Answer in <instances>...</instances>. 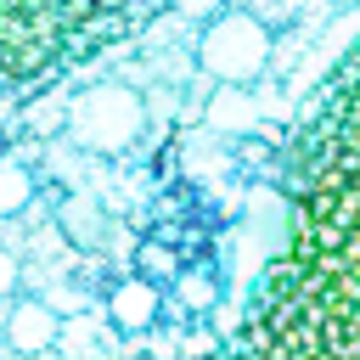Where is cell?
<instances>
[{"mask_svg":"<svg viewBox=\"0 0 360 360\" xmlns=\"http://www.w3.org/2000/svg\"><path fill=\"white\" fill-rule=\"evenodd\" d=\"M231 349L360 354V39L298 124L281 231Z\"/></svg>","mask_w":360,"mask_h":360,"instance_id":"6da1fadb","label":"cell"},{"mask_svg":"<svg viewBox=\"0 0 360 360\" xmlns=\"http://www.w3.org/2000/svg\"><path fill=\"white\" fill-rule=\"evenodd\" d=\"M158 0H0V84H34L124 34Z\"/></svg>","mask_w":360,"mask_h":360,"instance_id":"7a4b0ae2","label":"cell"},{"mask_svg":"<svg viewBox=\"0 0 360 360\" xmlns=\"http://www.w3.org/2000/svg\"><path fill=\"white\" fill-rule=\"evenodd\" d=\"M270 51H276V28L248 6L214 11L197 34V68L214 84H259V73L270 68Z\"/></svg>","mask_w":360,"mask_h":360,"instance_id":"3957f363","label":"cell"},{"mask_svg":"<svg viewBox=\"0 0 360 360\" xmlns=\"http://www.w3.org/2000/svg\"><path fill=\"white\" fill-rule=\"evenodd\" d=\"M68 135L84 152H96V158H124L146 135V101H141V90H129L118 79L73 90L68 96Z\"/></svg>","mask_w":360,"mask_h":360,"instance_id":"277c9868","label":"cell"},{"mask_svg":"<svg viewBox=\"0 0 360 360\" xmlns=\"http://www.w3.org/2000/svg\"><path fill=\"white\" fill-rule=\"evenodd\" d=\"M101 315H107L112 332H124V338H141L146 326H158V315H163V287H158V276H146V270L118 276V281L107 287V298H101Z\"/></svg>","mask_w":360,"mask_h":360,"instance_id":"5b68a950","label":"cell"},{"mask_svg":"<svg viewBox=\"0 0 360 360\" xmlns=\"http://www.w3.org/2000/svg\"><path fill=\"white\" fill-rule=\"evenodd\" d=\"M0 332H6V349H17V354H51V349H62V315L45 298H34V292L6 298Z\"/></svg>","mask_w":360,"mask_h":360,"instance_id":"8992f818","label":"cell"},{"mask_svg":"<svg viewBox=\"0 0 360 360\" xmlns=\"http://www.w3.org/2000/svg\"><path fill=\"white\" fill-rule=\"evenodd\" d=\"M219 135H248L259 124V101H253V84H219L208 96V112H202Z\"/></svg>","mask_w":360,"mask_h":360,"instance_id":"52a82bcc","label":"cell"},{"mask_svg":"<svg viewBox=\"0 0 360 360\" xmlns=\"http://www.w3.org/2000/svg\"><path fill=\"white\" fill-rule=\"evenodd\" d=\"M219 281H214V270H186L180 264V276H174V304H180V315H214L219 309Z\"/></svg>","mask_w":360,"mask_h":360,"instance_id":"ba28073f","label":"cell"},{"mask_svg":"<svg viewBox=\"0 0 360 360\" xmlns=\"http://www.w3.org/2000/svg\"><path fill=\"white\" fill-rule=\"evenodd\" d=\"M34 202V174L17 158H0V219H17Z\"/></svg>","mask_w":360,"mask_h":360,"instance_id":"9c48e42d","label":"cell"},{"mask_svg":"<svg viewBox=\"0 0 360 360\" xmlns=\"http://www.w3.org/2000/svg\"><path fill=\"white\" fill-rule=\"evenodd\" d=\"M62 225H68V236H73V242H96V231H101V214H96V202H84V197H68V202H62Z\"/></svg>","mask_w":360,"mask_h":360,"instance_id":"30bf717a","label":"cell"},{"mask_svg":"<svg viewBox=\"0 0 360 360\" xmlns=\"http://www.w3.org/2000/svg\"><path fill=\"white\" fill-rule=\"evenodd\" d=\"M135 270H146V276H180V253L163 248V242H141L135 248Z\"/></svg>","mask_w":360,"mask_h":360,"instance_id":"8fae6325","label":"cell"},{"mask_svg":"<svg viewBox=\"0 0 360 360\" xmlns=\"http://www.w3.org/2000/svg\"><path fill=\"white\" fill-rule=\"evenodd\" d=\"M17 292H22V259L0 242V304H6V298H17Z\"/></svg>","mask_w":360,"mask_h":360,"instance_id":"7c38bea8","label":"cell"},{"mask_svg":"<svg viewBox=\"0 0 360 360\" xmlns=\"http://www.w3.org/2000/svg\"><path fill=\"white\" fill-rule=\"evenodd\" d=\"M180 17H197V22H208L214 11H225V0H169Z\"/></svg>","mask_w":360,"mask_h":360,"instance_id":"4fadbf2b","label":"cell"}]
</instances>
